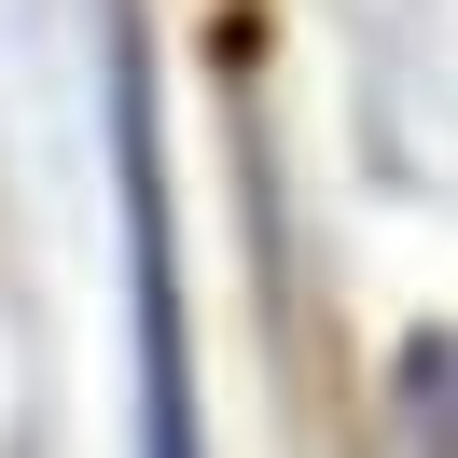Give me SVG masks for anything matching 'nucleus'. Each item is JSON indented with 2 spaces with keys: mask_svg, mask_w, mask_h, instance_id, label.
Instances as JSON below:
<instances>
[{
  "mask_svg": "<svg viewBox=\"0 0 458 458\" xmlns=\"http://www.w3.org/2000/svg\"><path fill=\"white\" fill-rule=\"evenodd\" d=\"M112 112H125V250H140V430H153V458H208L195 445V334H181V250H167V195H153L140 70L112 84Z\"/></svg>",
  "mask_w": 458,
  "mask_h": 458,
  "instance_id": "obj_1",
  "label": "nucleus"
}]
</instances>
